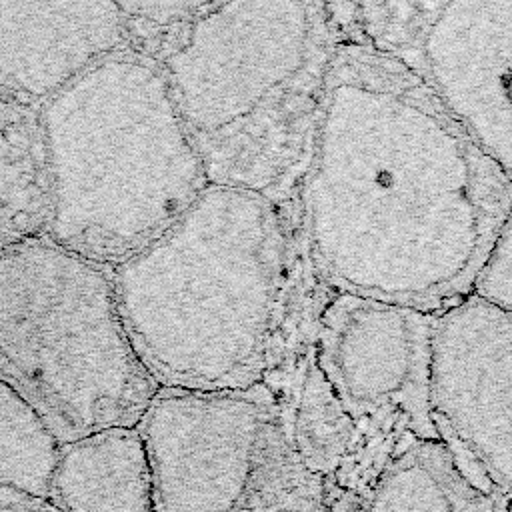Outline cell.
<instances>
[{
    "label": "cell",
    "instance_id": "6da1fadb",
    "mask_svg": "<svg viewBox=\"0 0 512 512\" xmlns=\"http://www.w3.org/2000/svg\"><path fill=\"white\" fill-rule=\"evenodd\" d=\"M510 174L402 64L340 34L298 192L328 294L438 312L510 220Z\"/></svg>",
    "mask_w": 512,
    "mask_h": 512
},
{
    "label": "cell",
    "instance_id": "7a4b0ae2",
    "mask_svg": "<svg viewBox=\"0 0 512 512\" xmlns=\"http://www.w3.org/2000/svg\"><path fill=\"white\" fill-rule=\"evenodd\" d=\"M110 278L126 334L164 390H286L328 298L298 218L218 184Z\"/></svg>",
    "mask_w": 512,
    "mask_h": 512
},
{
    "label": "cell",
    "instance_id": "3957f363",
    "mask_svg": "<svg viewBox=\"0 0 512 512\" xmlns=\"http://www.w3.org/2000/svg\"><path fill=\"white\" fill-rule=\"evenodd\" d=\"M340 30L326 2H206L158 64L208 184L298 218Z\"/></svg>",
    "mask_w": 512,
    "mask_h": 512
},
{
    "label": "cell",
    "instance_id": "277c9868",
    "mask_svg": "<svg viewBox=\"0 0 512 512\" xmlns=\"http://www.w3.org/2000/svg\"><path fill=\"white\" fill-rule=\"evenodd\" d=\"M46 238L114 266L168 230L208 186L160 66L120 48L40 108Z\"/></svg>",
    "mask_w": 512,
    "mask_h": 512
},
{
    "label": "cell",
    "instance_id": "5b68a950",
    "mask_svg": "<svg viewBox=\"0 0 512 512\" xmlns=\"http://www.w3.org/2000/svg\"><path fill=\"white\" fill-rule=\"evenodd\" d=\"M0 382L60 446L140 422L158 386L120 320L110 266L46 236L0 246Z\"/></svg>",
    "mask_w": 512,
    "mask_h": 512
},
{
    "label": "cell",
    "instance_id": "8992f818",
    "mask_svg": "<svg viewBox=\"0 0 512 512\" xmlns=\"http://www.w3.org/2000/svg\"><path fill=\"white\" fill-rule=\"evenodd\" d=\"M156 512H328L268 386L158 388L136 424Z\"/></svg>",
    "mask_w": 512,
    "mask_h": 512
},
{
    "label": "cell",
    "instance_id": "52a82bcc",
    "mask_svg": "<svg viewBox=\"0 0 512 512\" xmlns=\"http://www.w3.org/2000/svg\"><path fill=\"white\" fill-rule=\"evenodd\" d=\"M432 314L346 294L324 300L312 356L358 428L352 458L324 484L328 512H342L402 440L438 438L428 414Z\"/></svg>",
    "mask_w": 512,
    "mask_h": 512
},
{
    "label": "cell",
    "instance_id": "ba28073f",
    "mask_svg": "<svg viewBox=\"0 0 512 512\" xmlns=\"http://www.w3.org/2000/svg\"><path fill=\"white\" fill-rule=\"evenodd\" d=\"M340 34L414 74L512 172V0L326 4Z\"/></svg>",
    "mask_w": 512,
    "mask_h": 512
},
{
    "label": "cell",
    "instance_id": "9c48e42d",
    "mask_svg": "<svg viewBox=\"0 0 512 512\" xmlns=\"http://www.w3.org/2000/svg\"><path fill=\"white\" fill-rule=\"evenodd\" d=\"M428 414L482 488L508 498L512 474V312L468 294L432 314Z\"/></svg>",
    "mask_w": 512,
    "mask_h": 512
},
{
    "label": "cell",
    "instance_id": "30bf717a",
    "mask_svg": "<svg viewBox=\"0 0 512 512\" xmlns=\"http://www.w3.org/2000/svg\"><path fill=\"white\" fill-rule=\"evenodd\" d=\"M120 48L126 34L118 2H0V96L40 108Z\"/></svg>",
    "mask_w": 512,
    "mask_h": 512
},
{
    "label": "cell",
    "instance_id": "8fae6325",
    "mask_svg": "<svg viewBox=\"0 0 512 512\" xmlns=\"http://www.w3.org/2000/svg\"><path fill=\"white\" fill-rule=\"evenodd\" d=\"M48 502L56 512H156L138 428H108L62 444Z\"/></svg>",
    "mask_w": 512,
    "mask_h": 512
},
{
    "label": "cell",
    "instance_id": "7c38bea8",
    "mask_svg": "<svg viewBox=\"0 0 512 512\" xmlns=\"http://www.w3.org/2000/svg\"><path fill=\"white\" fill-rule=\"evenodd\" d=\"M342 512H508L438 438L408 436Z\"/></svg>",
    "mask_w": 512,
    "mask_h": 512
},
{
    "label": "cell",
    "instance_id": "4fadbf2b",
    "mask_svg": "<svg viewBox=\"0 0 512 512\" xmlns=\"http://www.w3.org/2000/svg\"><path fill=\"white\" fill-rule=\"evenodd\" d=\"M50 220V174L36 106L0 96V246L40 238Z\"/></svg>",
    "mask_w": 512,
    "mask_h": 512
},
{
    "label": "cell",
    "instance_id": "5bb4252c",
    "mask_svg": "<svg viewBox=\"0 0 512 512\" xmlns=\"http://www.w3.org/2000/svg\"><path fill=\"white\" fill-rule=\"evenodd\" d=\"M278 404L300 462L322 484L330 482L352 458L358 428L316 366L310 346Z\"/></svg>",
    "mask_w": 512,
    "mask_h": 512
},
{
    "label": "cell",
    "instance_id": "9a60e30c",
    "mask_svg": "<svg viewBox=\"0 0 512 512\" xmlns=\"http://www.w3.org/2000/svg\"><path fill=\"white\" fill-rule=\"evenodd\" d=\"M60 444L12 388L0 382V488L48 500Z\"/></svg>",
    "mask_w": 512,
    "mask_h": 512
},
{
    "label": "cell",
    "instance_id": "2e32d148",
    "mask_svg": "<svg viewBox=\"0 0 512 512\" xmlns=\"http://www.w3.org/2000/svg\"><path fill=\"white\" fill-rule=\"evenodd\" d=\"M206 2H118L126 48L160 64L184 38Z\"/></svg>",
    "mask_w": 512,
    "mask_h": 512
},
{
    "label": "cell",
    "instance_id": "e0dca14e",
    "mask_svg": "<svg viewBox=\"0 0 512 512\" xmlns=\"http://www.w3.org/2000/svg\"><path fill=\"white\" fill-rule=\"evenodd\" d=\"M472 296L486 304L512 312V234L510 220L502 226L492 250L482 262L472 290Z\"/></svg>",
    "mask_w": 512,
    "mask_h": 512
},
{
    "label": "cell",
    "instance_id": "ac0fdd59",
    "mask_svg": "<svg viewBox=\"0 0 512 512\" xmlns=\"http://www.w3.org/2000/svg\"><path fill=\"white\" fill-rule=\"evenodd\" d=\"M0 512H56L48 500L0 488Z\"/></svg>",
    "mask_w": 512,
    "mask_h": 512
}]
</instances>
